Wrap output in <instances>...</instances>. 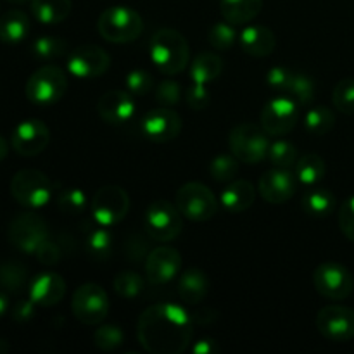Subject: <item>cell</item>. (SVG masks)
I'll use <instances>...</instances> for the list:
<instances>
[{
    "instance_id": "1",
    "label": "cell",
    "mask_w": 354,
    "mask_h": 354,
    "mask_svg": "<svg viewBox=\"0 0 354 354\" xmlns=\"http://www.w3.org/2000/svg\"><path fill=\"white\" fill-rule=\"evenodd\" d=\"M192 324V317L180 304H154L138 318V341L151 354H182L190 346Z\"/></svg>"
},
{
    "instance_id": "2",
    "label": "cell",
    "mask_w": 354,
    "mask_h": 354,
    "mask_svg": "<svg viewBox=\"0 0 354 354\" xmlns=\"http://www.w3.org/2000/svg\"><path fill=\"white\" fill-rule=\"evenodd\" d=\"M149 55H151L152 64L162 75H178L189 64V44L180 31L171 30V28H162L151 37Z\"/></svg>"
},
{
    "instance_id": "3",
    "label": "cell",
    "mask_w": 354,
    "mask_h": 354,
    "mask_svg": "<svg viewBox=\"0 0 354 354\" xmlns=\"http://www.w3.org/2000/svg\"><path fill=\"white\" fill-rule=\"evenodd\" d=\"M100 37L111 44H128L137 40L144 31V19L135 9L127 6L107 7L97 23Z\"/></svg>"
},
{
    "instance_id": "4",
    "label": "cell",
    "mask_w": 354,
    "mask_h": 354,
    "mask_svg": "<svg viewBox=\"0 0 354 354\" xmlns=\"http://www.w3.org/2000/svg\"><path fill=\"white\" fill-rule=\"evenodd\" d=\"M24 92L35 106H54L68 92V76L59 66H41L28 78Z\"/></svg>"
},
{
    "instance_id": "5",
    "label": "cell",
    "mask_w": 354,
    "mask_h": 354,
    "mask_svg": "<svg viewBox=\"0 0 354 354\" xmlns=\"http://www.w3.org/2000/svg\"><path fill=\"white\" fill-rule=\"evenodd\" d=\"M10 194L21 206L38 209L50 203L54 196V183L40 169L26 168L12 176Z\"/></svg>"
},
{
    "instance_id": "6",
    "label": "cell",
    "mask_w": 354,
    "mask_h": 354,
    "mask_svg": "<svg viewBox=\"0 0 354 354\" xmlns=\"http://www.w3.org/2000/svg\"><path fill=\"white\" fill-rule=\"evenodd\" d=\"M228 147L239 161L258 165L268 158V133L261 124L241 123L228 135Z\"/></svg>"
},
{
    "instance_id": "7",
    "label": "cell",
    "mask_w": 354,
    "mask_h": 354,
    "mask_svg": "<svg viewBox=\"0 0 354 354\" xmlns=\"http://www.w3.org/2000/svg\"><path fill=\"white\" fill-rule=\"evenodd\" d=\"M175 204L182 216L192 221L211 220L218 211L216 196L201 182H189L180 187Z\"/></svg>"
},
{
    "instance_id": "8",
    "label": "cell",
    "mask_w": 354,
    "mask_h": 354,
    "mask_svg": "<svg viewBox=\"0 0 354 354\" xmlns=\"http://www.w3.org/2000/svg\"><path fill=\"white\" fill-rule=\"evenodd\" d=\"M182 213L169 201H154L145 209V230L154 241L171 242L182 234Z\"/></svg>"
},
{
    "instance_id": "9",
    "label": "cell",
    "mask_w": 354,
    "mask_h": 354,
    "mask_svg": "<svg viewBox=\"0 0 354 354\" xmlns=\"http://www.w3.org/2000/svg\"><path fill=\"white\" fill-rule=\"evenodd\" d=\"M90 207L97 225L114 227L127 218L130 211V196L118 185H104L93 194Z\"/></svg>"
},
{
    "instance_id": "10",
    "label": "cell",
    "mask_w": 354,
    "mask_h": 354,
    "mask_svg": "<svg viewBox=\"0 0 354 354\" xmlns=\"http://www.w3.org/2000/svg\"><path fill=\"white\" fill-rule=\"evenodd\" d=\"M109 297L99 283L86 282L75 290L71 299L73 315L85 325H99L109 313Z\"/></svg>"
},
{
    "instance_id": "11",
    "label": "cell",
    "mask_w": 354,
    "mask_h": 354,
    "mask_svg": "<svg viewBox=\"0 0 354 354\" xmlns=\"http://www.w3.org/2000/svg\"><path fill=\"white\" fill-rule=\"evenodd\" d=\"M7 239L21 252L35 254L37 249L48 239V227L41 216L35 213H21L7 228Z\"/></svg>"
},
{
    "instance_id": "12",
    "label": "cell",
    "mask_w": 354,
    "mask_h": 354,
    "mask_svg": "<svg viewBox=\"0 0 354 354\" xmlns=\"http://www.w3.org/2000/svg\"><path fill=\"white\" fill-rule=\"evenodd\" d=\"M299 104L290 95H277L261 109V127L273 137H283L296 128L299 121Z\"/></svg>"
},
{
    "instance_id": "13",
    "label": "cell",
    "mask_w": 354,
    "mask_h": 354,
    "mask_svg": "<svg viewBox=\"0 0 354 354\" xmlns=\"http://www.w3.org/2000/svg\"><path fill=\"white\" fill-rule=\"evenodd\" d=\"M313 286L320 296L332 301H341L351 296L354 279L346 266L327 261L317 266V270L313 272Z\"/></svg>"
},
{
    "instance_id": "14",
    "label": "cell",
    "mask_w": 354,
    "mask_h": 354,
    "mask_svg": "<svg viewBox=\"0 0 354 354\" xmlns=\"http://www.w3.org/2000/svg\"><path fill=\"white\" fill-rule=\"evenodd\" d=\"M109 66L111 55L99 45H80L68 54L69 75L80 80L99 78L109 69Z\"/></svg>"
},
{
    "instance_id": "15",
    "label": "cell",
    "mask_w": 354,
    "mask_h": 354,
    "mask_svg": "<svg viewBox=\"0 0 354 354\" xmlns=\"http://www.w3.org/2000/svg\"><path fill=\"white\" fill-rule=\"evenodd\" d=\"M180 131H182V118L171 107H154L140 120V133L156 144L173 140L178 137Z\"/></svg>"
},
{
    "instance_id": "16",
    "label": "cell",
    "mask_w": 354,
    "mask_h": 354,
    "mask_svg": "<svg viewBox=\"0 0 354 354\" xmlns=\"http://www.w3.org/2000/svg\"><path fill=\"white\" fill-rule=\"evenodd\" d=\"M317 328L327 341H351L354 337V310L337 304L322 308L317 315Z\"/></svg>"
},
{
    "instance_id": "17",
    "label": "cell",
    "mask_w": 354,
    "mask_h": 354,
    "mask_svg": "<svg viewBox=\"0 0 354 354\" xmlns=\"http://www.w3.org/2000/svg\"><path fill=\"white\" fill-rule=\"evenodd\" d=\"M50 142V131L48 127L41 120L30 118L24 120L14 128L10 145L14 151L24 158H33L44 152Z\"/></svg>"
},
{
    "instance_id": "18",
    "label": "cell",
    "mask_w": 354,
    "mask_h": 354,
    "mask_svg": "<svg viewBox=\"0 0 354 354\" xmlns=\"http://www.w3.org/2000/svg\"><path fill=\"white\" fill-rule=\"evenodd\" d=\"M182 268V254L171 245H159L145 259V275L154 286L171 282Z\"/></svg>"
},
{
    "instance_id": "19",
    "label": "cell",
    "mask_w": 354,
    "mask_h": 354,
    "mask_svg": "<svg viewBox=\"0 0 354 354\" xmlns=\"http://www.w3.org/2000/svg\"><path fill=\"white\" fill-rule=\"evenodd\" d=\"M297 183L296 173H290L289 168H273L259 178L258 190L266 203L283 204L292 199Z\"/></svg>"
},
{
    "instance_id": "20",
    "label": "cell",
    "mask_w": 354,
    "mask_h": 354,
    "mask_svg": "<svg viewBox=\"0 0 354 354\" xmlns=\"http://www.w3.org/2000/svg\"><path fill=\"white\" fill-rule=\"evenodd\" d=\"M135 95L128 90H109L104 93L97 104L99 116L109 124H123L130 121L137 113Z\"/></svg>"
},
{
    "instance_id": "21",
    "label": "cell",
    "mask_w": 354,
    "mask_h": 354,
    "mask_svg": "<svg viewBox=\"0 0 354 354\" xmlns=\"http://www.w3.org/2000/svg\"><path fill=\"white\" fill-rule=\"evenodd\" d=\"M66 282L59 273L41 272L28 286V297L40 308H52L64 299Z\"/></svg>"
},
{
    "instance_id": "22",
    "label": "cell",
    "mask_w": 354,
    "mask_h": 354,
    "mask_svg": "<svg viewBox=\"0 0 354 354\" xmlns=\"http://www.w3.org/2000/svg\"><path fill=\"white\" fill-rule=\"evenodd\" d=\"M239 41H241L242 50L252 57H266L277 47L275 33L263 24L245 26L239 35Z\"/></svg>"
},
{
    "instance_id": "23",
    "label": "cell",
    "mask_w": 354,
    "mask_h": 354,
    "mask_svg": "<svg viewBox=\"0 0 354 354\" xmlns=\"http://www.w3.org/2000/svg\"><path fill=\"white\" fill-rule=\"evenodd\" d=\"M256 189L248 180H235L228 183L220 194V203L228 213H244L254 204Z\"/></svg>"
},
{
    "instance_id": "24",
    "label": "cell",
    "mask_w": 354,
    "mask_h": 354,
    "mask_svg": "<svg viewBox=\"0 0 354 354\" xmlns=\"http://www.w3.org/2000/svg\"><path fill=\"white\" fill-rule=\"evenodd\" d=\"M209 292V279L199 268H189L178 277V294L183 303L199 304Z\"/></svg>"
},
{
    "instance_id": "25",
    "label": "cell",
    "mask_w": 354,
    "mask_h": 354,
    "mask_svg": "<svg viewBox=\"0 0 354 354\" xmlns=\"http://www.w3.org/2000/svg\"><path fill=\"white\" fill-rule=\"evenodd\" d=\"M30 17L19 9H10L0 16V41L19 44L30 33Z\"/></svg>"
},
{
    "instance_id": "26",
    "label": "cell",
    "mask_w": 354,
    "mask_h": 354,
    "mask_svg": "<svg viewBox=\"0 0 354 354\" xmlns=\"http://www.w3.org/2000/svg\"><path fill=\"white\" fill-rule=\"evenodd\" d=\"M221 73H223V59L220 57V54H214V52H201V54H197L192 59V64H190L189 69L192 82L203 83V85H209L211 82L220 78Z\"/></svg>"
},
{
    "instance_id": "27",
    "label": "cell",
    "mask_w": 354,
    "mask_h": 354,
    "mask_svg": "<svg viewBox=\"0 0 354 354\" xmlns=\"http://www.w3.org/2000/svg\"><path fill=\"white\" fill-rule=\"evenodd\" d=\"M31 12L41 24H61L71 14V0H31Z\"/></svg>"
},
{
    "instance_id": "28",
    "label": "cell",
    "mask_w": 354,
    "mask_h": 354,
    "mask_svg": "<svg viewBox=\"0 0 354 354\" xmlns=\"http://www.w3.org/2000/svg\"><path fill=\"white\" fill-rule=\"evenodd\" d=\"M303 209L311 218H327L335 207V196L325 187H308L303 196Z\"/></svg>"
},
{
    "instance_id": "29",
    "label": "cell",
    "mask_w": 354,
    "mask_h": 354,
    "mask_svg": "<svg viewBox=\"0 0 354 354\" xmlns=\"http://www.w3.org/2000/svg\"><path fill=\"white\" fill-rule=\"evenodd\" d=\"M221 16L232 24L251 23L263 9V0H221Z\"/></svg>"
},
{
    "instance_id": "30",
    "label": "cell",
    "mask_w": 354,
    "mask_h": 354,
    "mask_svg": "<svg viewBox=\"0 0 354 354\" xmlns=\"http://www.w3.org/2000/svg\"><path fill=\"white\" fill-rule=\"evenodd\" d=\"M327 173V165L318 154H304L296 161V178L301 185L313 187L324 180Z\"/></svg>"
},
{
    "instance_id": "31",
    "label": "cell",
    "mask_w": 354,
    "mask_h": 354,
    "mask_svg": "<svg viewBox=\"0 0 354 354\" xmlns=\"http://www.w3.org/2000/svg\"><path fill=\"white\" fill-rule=\"evenodd\" d=\"M86 251L97 261H106L113 251V235L107 230V227H93L90 228L86 235Z\"/></svg>"
},
{
    "instance_id": "32",
    "label": "cell",
    "mask_w": 354,
    "mask_h": 354,
    "mask_svg": "<svg viewBox=\"0 0 354 354\" xmlns=\"http://www.w3.org/2000/svg\"><path fill=\"white\" fill-rule=\"evenodd\" d=\"M304 127L311 135H327L335 127V114L325 106H313L304 114Z\"/></svg>"
},
{
    "instance_id": "33",
    "label": "cell",
    "mask_w": 354,
    "mask_h": 354,
    "mask_svg": "<svg viewBox=\"0 0 354 354\" xmlns=\"http://www.w3.org/2000/svg\"><path fill=\"white\" fill-rule=\"evenodd\" d=\"M31 54L41 61H52V59L62 57L68 54V41L61 37L52 35H41L31 45Z\"/></svg>"
},
{
    "instance_id": "34",
    "label": "cell",
    "mask_w": 354,
    "mask_h": 354,
    "mask_svg": "<svg viewBox=\"0 0 354 354\" xmlns=\"http://www.w3.org/2000/svg\"><path fill=\"white\" fill-rule=\"evenodd\" d=\"M28 282V270L17 261L0 263V287L9 292H21Z\"/></svg>"
},
{
    "instance_id": "35",
    "label": "cell",
    "mask_w": 354,
    "mask_h": 354,
    "mask_svg": "<svg viewBox=\"0 0 354 354\" xmlns=\"http://www.w3.org/2000/svg\"><path fill=\"white\" fill-rule=\"evenodd\" d=\"M315 93H317L315 80L310 75H304V73H294L287 95L292 97L299 106H308V104L313 102Z\"/></svg>"
},
{
    "instance_id": "36",
    "label": "cell",
    "mask_w": 354,
    "mask_h": 354,
    "mask_svg": "<svg viewBox=\"0 0 354 354\" xmlns=\"http://www.w3.org/2000/svg\"><path fill=\"white\" fill-rule=\"evenodd\" d=\"M113 287L118 296L124 297V299H135L144 290V280L137 272L124 270V272H120L114 277Z\"/></svg>"
},
{
    "instance_id": "37",
    "label": "cell",
    "mask_w": 354,
    "mask_h": 354,
    "mask_svg": "<svg viewBox=\"0 0 354 354\" xmlns=\"http://www.w3.org/2000/svg\"><path fill=\"white\" fill-rule=\"evenodd\" d=\"M237 38L239 35L237 30H235V24L228 23V21L216 23L214 26H211L209 33H207V41H209V45L214 50L220 52L230 50Z\"/></svg>"
},
{
    "instance_id": "38",
    "label": "cell",
    "mask_w": 354,
    "mask_h": 354,
    "mask_svg": "<svg viewBox=\"0 0 354 354\" xmlns=\"http://www.w3.org/2000/svg\"><path fill=\"white\" fill-rule=\"evenodd\" d=\"M268 161L275 168H290L297 161V147L289 140H275L270 144Z\"/></svg>"
},
{
    "instance_id": "39",
    "label": "cell",
    "mask_w": 354,
    "mask_h": 354,
    "mask_svg": "<svg viewBox=\"0 0 354 354\" xmlns=\"http://www.w3.org/2000/svg\"><path fill=\"white\" fill-rule=\"evenodd\" d=\"M239 173V159L234 154H220L209 162V175L214 182H232Z\"/></svg>"
},
{
    "instance_id": "40",
    "label": "cell",
    "mask_w": 354,
    "mask_h": 354,
    "mask_svg": "<svg viewBox=\"0 0 354 354\" xmlns=\"http://www.w3.org/2000/svg\"><path fill=\"white\" fill-rule=\"evenodd\" d=\"M57 206L64 214L76 216V214L83 213L86 209L88 199H86L83 190L76 189V187H69V189L61 190V194L57 197Z\"/></svg>"
},
{
    "instance_id": "41",
    "label": "cell",
    "mask_w": 354,
    "mask_h": 354,
    "mask_svg": "<svg viewBox=\"0 0 354 354\" xmlns=\"http://www.w3.org/2000/svg\"><path fill=\"white\" fill-rule=\"evenodd\" d=\"M124 342V332L121 330L118 325H100L93 334V344L100 349V351H114L120 348Z\"/></svg>"
},
{
    "instance_id": "42",
    "label": "cell",
    "mask_w": 354,
    "mask_h": 354,
    "mask_svg": "<svg viewBox=\"0 0 354 354\" xmlns=\"http://www.w3.org/2000/svg\"><path fill=\"white\" fill-rule=\"evenodd\" d=\"M335 109L342 114H354V78H342L332 93Z\"/></svg>"
},
{
    "instance_id": "43",
    "label": "cell",
    "mask_w": 354,
    "mask_h": 354,
    "mask_svg": "<svg viewBox=\"0 0 354 354\" xmlns=\"http://www.w3.org/2000/svg\"><path fill=\"white\" fill-rule=\"evenodd\" d=\"M154 88V78L145 69H133L127 75V90L131 95H147Z\"/></svg>"
},
{
    "instance_id": "44",
    "label": "cell",
    "mask_w": 354,
    "mask_h": 354,
    "mask_svg": "<svg viewBox=\"0 0 354 354\" xmlns=\"http://www.w3.org/2000/svg\"><path fill=\"white\" fill-rule=\"evenodd\" d=\"M182 99V85L175 80H162L156 90V100L159 106L173 107Z\"/></svg>"
},
{
    "instance_id": "45",
    "label": "cell",
    "mask_w": 354,
    "mask_h": 354,
    "mask_svg": "<svg viewBox=\"0 0 354 354\" xmlns=\"http://www.w3.org/2000/svg\"><path fill=\"white\" fill-rule=\"evenodd\" d=\"M292 76L294 71H290L286 66H273L268 71V75H266V83L275 92L287 93L290 82H292Z\"/></svg>"
},
{
    "instance_id": "46",
    "label": "cell",
    "mask_w": 354,
    "mask_h": 354,
    "mask_svg": "<svg viewBox=\"0 0 354 354\" xmlns=\"http://www.w3.org/2000/svg\"><path fill=\"white\" fill-rule=\"evenodd\" d=\"M187 106L194 111H203L209 106L211 102V93L207 90V85H203V83H194L185 93Z\"/></svg>"
},
{
    "instance_id": "47",
    "label": "cell",
    "mask_w": 354,
    "mask_h": 354,
    "mask_svg": "<svg viewBox=\"0 0 354 354\" xmlns=\"http://www.w3.org/2000/svg\"><path fill=\"white\" fill-rule=\"evenodd\" d=\"M339 228L349 241L354 242V196L342 203L339 209Z\"/></svg>"
},
{
    "instance_id": "48",
    "label": "cell",
    "mask_w": 354,
    "mask_h": 354,
    "mask_svg": "<svg viewBox=\"0 0 354 354\" xmlns=\"http://www.w3.org/2000/svg\"><path fill=\"white\" fill-rule=\"evenodd\" d=\"M35 256H37V259L41 263V265L54 266L61 261L62 254H61V249H59V245L55 244V242L48 241L47 239V241H45L44 244L37 249Z\"/></svg>"
},
{
    "instance_id": "49",
    "label": "cell",
    "mask_w": 354,
    "mask_h": 354,
    "mask_svg": "<svg viewBox=\"0 0 354 354\" xmlns=\"http://www.w3.org/2000/svg\"><path fill=\"white\" fill-rule=\"evenodd\" d=\"M35 306L37 304L28 297V299H21L14 304L12 308V318L16 322H28L35 317Z\"/></svg>"
},
{
    "instance_id": "50",
    "label": "cell",
    "mask_w": 354,
    "mask_h": 354,
    "mask_svg": "<svg viewBox=\"0 0 354 354\" xmlns=\"http://www.w3.org/2000/svg\"><path fill=\"white\" fill-rule=\"evenodd\" d=\"M220 351V344L214 339H201L192 346L194 354H214Z\"/></svg>"
},
{
    "instance_id": "51",
    "label": "cell",
    "mask_w": 354,
    "mask_h": 354,
    "mask_svg": "<svg viewBox=\"0 0 354 354\" xmlns=\"http://www.w3.org/2000/svg\"><path fill=\"white\" fill-rule=\"evenodd\" d=\"M7 311H9V297H7V294H3L2 290H0V318H2Z\"/></svg>"
},
{
    "instance_id": "52",
    "label": "cell",
    "mask_w": 354,
    "mask_h": 354,
    "mask_svg": "<svg viewBox=\"0 0 354 354\" xmlns=\"http://www.w3.org/2000/svg\"><path fill=\"white\" fill-rule=\"evenodd\" d=\"M7 154H9V144H7L6 138L0 135V162L7 158Z\"/></svg>"
},
{
    "instance_id": "53",
    "label": "cell",
    "mask_w": 354,
    "mask_h": 354,
    "mask_svg": "<svg viewBox=\"0 0 354 354\" xmlns=\"http://www.w3.org/2000/svg\"><path fill=\"white\" fill-rule=\"evenodd\" d=\"M6 2H9V3H12V6H21V3H24V2H28V0H6Z\"/></svg>"
}]
</instances>
